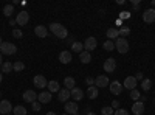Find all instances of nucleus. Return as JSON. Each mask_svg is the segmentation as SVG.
<instances>
[{"label":"nucleus","instance_id":"obj_40","mask_svg":"<svg viewBox=\"0 0 155 115\" xmlns=\"http://www.w3.org/2000/svg\"><path fill=\"white\" fill-rule=\"evenodd\" d=\"M85 83L88 84V87H90V86H95V79L90 78V76H88V78H85Z\"/></svg>","mask_w":155,"mask_h":115},{"label":"nucleus","instance_id":"obj_8","mask_svg":"<svg viewBox=\"0 0 155 115\" xmlns=\"http://www.w3.org/2000/svg\"><path fill=\"white\" fill-rule=\"evenodd\" d=\"M110 84V81H109V78L106 75H99V76H96L95 78V86L99 89V87H107Z\"/></svg>","mask_w":155,"mask_h":115},{"label":"nucleus","instance_id":"obj_36","mask_svg":"<svg viewBox=\"0 0 155 115\" xmlns=\"http://www.w3.org/2000/svg\"><path fill=\"white\" fill-rule=\"evenodd\" d=\"M130 98H132V100H140V92L137 90V89L130 90Z\"/></svg>","mask_w":155,"mask_h":115},{"label":"nucleus","instance_id":"obj_32","mask_svg":"<svg viewBox=\"0 0 155 115\" xmlns=\"http://www.w3.org/2000/svg\"><path fill=\"white\" fill-rule=\"evenodd\" d=\"M12 11H14V6H12V5H5V6H3V14H5L6 17H9V16L12 14Z\"/></svg>","mask_w":155,"mask_h":115},{"label":"nucleus","instance_id":"obj_34","mask_svg":"<svg viewBox=\"0 0 155 115\" xmlns=\"http://www.w3.org/2000/svg\"><path fill=\"white\" fill-rule=\"evenodd\" d=\"M101 113H102V115H113V113H115V109H112V106L102 107V109H101Z\"/></svg>","mask_w":155,"mask_h":115},{"label":"nucleus","instance_id":"obj_15","mask_svg":"<svg viewBox=\"0 0 155 115\" xmlns=\"http://www.w3.org/2000/svg\"><path fill=\"white\" fill-rule=\"evenodd\" d=\"M137 79H135V76H127V78L124 79V87L129 89V90H134V89H137Z\"/></svg>","mask_w":155,"mask_h":115},{"label":"nucleus","instance_id":"obj_52","mask_svg":"<svg viewBox=\"0 0 155 115\" xmlns=\"http://www.w3.org/2000/svg\"><path fill=\"white\" fill-rule=\"evenodd\" d=\"M8 115H11V113H8Z\"/></svg>","mask_w":155,"mask_h":115},{"label":"nucleus","instance_id":"obj_37","mask_svg":"<svg viewBox=\"0 0 155 115\" xmlns=\"http://www.w3.org/2000/svg\"><path fill=\"white\" fill-rule=\"evenodd\" d=\"M130 17V12L129 11H121V14H120V19L123 20V19H129Z\"/></svg>","mask_w":155,"mask_h":115},{"label":"nucleus","instance_id":"obj_45","mask_svg":"<svg viewBox=\"0 0 155 115\" xmlns=\"http://www.w3.org/2000/svg\"><path fill=\"white\" fill-rule=\"evenodd\" d=\"M2 79H3V73L0 72V83H2Z\"/></svg>","mask_w":155,"mask_h":115},{"label":"nucleus","instance_id":"obj_38","mask_svg":"<svg viewBox=\"0 0 155 115\" xmlns=\"http://www.w3.org/2000/svg\"><path fill=\"white\" fill-rule=\"evenodd\" d=\"M113 115H129V112H127L126 109H116Z\"/></svg>","mask_w":155,"mask_h":115},{"label":"nucleus","instance_id":"obj_24","mask_svg":"<svg viewBox=\"0 0 155 115\" xmlns=\"http://www.w3.org/2000/svg\"><path fill=\"white\" fill-rule=\"evenodd\" d=\"M79 59H81V62H82V64H88V62H92V55H90L88 52H85V50H84V52L79 55Z\"/></svg>","mask_w":155,"mask_h":115},{"label":"nucleus","instance_id":"obj_35","mask_svg":"<svg viewBox=\"0 0 155 115\" xmlns=\"http://www.w3.org/2000/svg\"><path fill=\"white\" fill-rule=\"evenodd\" d=\"M12 36H14V37H16V39H20V37L23 36V33H22L20 30H17V28H14V30H12Z\"/></svg>","mask_w":155,"mask_h":115},{"label":"nucleus","instance_id":"obj_47","mask_svg":"<svg viewBox=\"0 0 155 115\" xmlns=\"http://www.w3.org/2000/svg\"><path fill=\"white\" fill-rule=\"evenodd\" d=\"M2 64H3V62H2V53H0V66H2Z\"/></svg>","mask_w":155,"mask_h":115},{"label":"nucleus","instance_id":"obj_5","mask_svg":"<svg viewBox=\"0 0 155 115\" xmlns=\"http://www.w3.org/2000/svg\"><path fill=\"white\" fill-rule=\"evenodd\" d=\"M28 20H30V14H28L27 11H20L19 14L16 16V23L17 25H22V27H23V25H27Z\"/></svg>","mask_w":155,"mask_h":115},{"label":"nucleus","instance_id":"obj_20","mask_svg":"<svg viewBox=\"0 0 155 115\" xmlns=\"http://www.w3.org/2000/svg\"><path fill=\"white\" fill-rule=\"evenodd\" d=\"M98 95H99V89H98L96 86H90V87L87 89V96H88L90 100H95Z\"/></svg>","mask_w":155,"mask_h":115},{"label":"nucleus","instance_id":"obj_13","mask_svg":"<svg viewBox=\"0 0 155 115\" xmlns=\"http://www.w3.org/2000/svg\"><path fill=\"white\" fill-rule=\"evenodd\" d=\"M71 52H68V50H64V52L59 53V62L62 64H70L71 62Z\"/></svg>","mask_w":155,"mask_h":115},{"label":"nucleus","instance_id":"obj_31","mask_svg":"<svg viewBox=\"0 0 155 115\" xmlns=\"http://www.w3.org/2000/svg\"><path fill=\"white\" fill-rule=\"evenodd\" d=\"M118 31H120V37H126V36L130 34V28H129V27H124V25H123V27H121Z\"/></svg>","mask_w":155,"mask_h":115},{"label":"nucleus","instance_id":"obj_4","mask_svg":"<svg viewBox=\"0 0 155 115\" xmlns=\"http://www.w3.org/2000/svg\"><path fill=\"white\" fill-rule=\"evenodd\" d=\"M98 47V41H96V37H93V36H90V37H87L85 39V42H84V50L85 52H92V50H95Z\"/></svg>","mask_w":155,"mask_h":115},{"label":"nucleus","instance_id":"obj_46","mask_svg":"<svg viewBox=\"0 0 155 115\" xmlns=\"http://www.w3.org/2000/svg\"><path fill=\"white\" fill-rule=\"evenodd\" d=\"M87 115H96L95 112H87Z\"/></svg>","mask_w":155,"mask_h":115},{"label":"nucleus","instance_id":"obj_17","mask_svg":"<svg viewBox=\"0 0 155 115\" xmlns=\"http://www.w3.org/2000/svg\"><path fill=\"white\" fill-rule=\"evenodd\" d=\"M37 101L41 104H48L50 101H51V93L50 92H41L37 95Z\"/></svg>","mask_w":155,"mask_h":115},{"label":"nucleus","instance_id":"obj_49","mask_svg":"<svg viewBox=\"0 0 155 115\" xmlns=\"http://www.w3.org/2000/svg\"><path fill=\"white\" fill-rule=\"evenodd\" d=\"M62 115H67V113H65V112H64V113H62Z\"/></svg>","mask_w":155,"mask_h":115},{"label":"nucleus","instance_id":"obj_19","mask_svg":"<svg viewBox=\"0 0 155 115\" xmlns=\"http://www.w3.org/2000/svg\"><path fill=\"white\" fill-rule=\"evenodd\" d=\"M34 33H36V36H37V37L44 39V37H47V34H48V28H47V27H44V25H37V27L34 28Z\"/></svg>","mask_w":155,"mask_h":115},{"label":"nucleus","instance_id":"obj_12","mask_svg":"<svg viewBox=\"0 0 155 115\" xmlns=\"http://www.w3.org/2000/svg\"><path fill=\"white\" fill-rule=\"evenodd\" d=\"M110 87V92L113 93V95H120L121 92H123V84L121 83H118V81H112L110 84H109Z\"/></svg>","mask_w":155,"mask_h":115},{"label":"nucleus","instance_id":"obj_28","mask_svg":"<svg viewBox=\"0 0 155 115\" xmlns=\"http://www.w3.org/2000/svg\"><path fill=\"white\" fill-rule=\"evenodd\" d=\"M152 87V81L150 79H143V83H141V89H143L144 92H149Z\"/></svg>","mask_w":155,"mask_h":115},{"label":"nucleus","instance_id":"obj_23","mask_svg":"<svg viewBox=\"0 0 155 115\" xmlns=\"http://www.w3.org/2000/svg\"><path fill=\"white\" fill-rule=\"evenodd\" d=\"M47 87H48V92H50V93H54V92H59V90H61L58 81H50Z\"/></svg>","mask_w":155,"mask_h":115},{"label":"nucleus","instance_id":"obj_27","mask_svg":"<svg viewBox=\"0 0 155 115\" xmlns=\"http://www.w3.org/2000/svg\"><path fill=\"white\" fill-rule=\"evenodd\" d=\"M12 113L14 115H27V109H25L23 106H16L14 109H12Z\"/></svg>","mask_w":155,"mask_h":115},{"label":"nucleus","instance_id":"obj_7","mask_svg":"<svg viewBox=\"0 0 155 115\" xmlns=\"http://www.w3.org/2000/svg\"><path fill=\"white\" fill-rule=\"evenodd\" d=\"M143 20L146 23H153L155 22V9L153 8H149L143 12Z\"/></svg>","mask_w":155,"mask_h":115},{"label":"nucleus","instance_id":"obj_25","mask_svg":"<svg viewBox=\"0 0 155 115\" xmlns=\"http://www.w3.org/2000/svg\"><path fill=\"white\" fill-rule=\"evenodd\" d=\"M71 50H73V52L74 53H82L84 52V44H81V42H74L73 45H71Z\"/></svg>","mask_w":155,"mask_h":115},{"label":"nucleus","instance_id":"obj_30","mask_svg":"<svg viewBox=\"0 0 155 115\" xmlns=\"http://www.w3.org/2000/svg\"><path fill=\"white\" fill-rule=\"evenodd\" d=\"M12 70V62H3L2 64V73H9Z\"/></svg>","mask_w":155,"mask_h":115},{"label":"nucleus","instance_id":"obj_10","mask_svg":"<svg viewBox=\"0 0 155 115\" xmlns=\"http://www.w3.org/2000/svg\"><path fill=\"white\" fill-rule=\"evenodd\" d=\"M12 110V104L9 103L8 100H2L0 101V113L2 115H8Z\"/></svg>","mask_w":155,"mask_h":115},{"label":"nucleus","instance_id":"obj_22","mask_svg":"<svg viewBox=\"0 0 155 115\" xmlns=\"http://www.w3.org/2000/svg\"><path fill=\"white\" fill-rule=\"evenodd\" d=\"M107 37H109V41H116L120 37V31H118V28H109L107 30Z\"/></svg>","mask_w":155,"mask_h":115},{"label":"nucleus","instance_id":"obj_44","mask_svg":"<svg viewBox=\"0 0 155 115\" xmlns=\"http://www.w3.org/2000/svg\"><path fill=\"white\" fill-rule=\"evenodd\" d=\"M47 115H56V112H53V110H50V112H47Z\"/></svg>","mask_w":155,"mask_h":115},{"label":"nucleus","instance_id":"obj_9","mask_svg":"<svg viewBox=\"0 0 155 115\" xmlns=\"http://www.w3.org/2000/svg\"><path fill=\"white\" fill-rule=\"evenodd\" d=\"M71 98V93H70V90L68 89H61V90L58 92V100L61 101V103H67V100H70Z\"/></svg>","mask_w":155,"mask_h":115},{"label":"nucleus","instance_id":"obj_1","mask_svg":"<svg viewBox=\"0 0 155 115\" xmlns=\"http://www.w3.org/2000/svg\"><path fill=\"white\" fill-rule=\"evenodd\" d=\"M50 31L53 33L56 37H59V39H67L68 37L67 28L64 27V25H61V23H50Z\"/></svg>","mask_w":155,"mask_h":115},{"label":"nucleus","instance_id":"obj_41","mask_svg":"<svg viewBox=\"0 0 155 115\" xmlns=\"http://www.w3.org/2000/svg\"><path fill=\"white\" fill-rule=\"evenodd\" d=\"M118 107H120V103H118L116 100H113V101H112V109H118Z\"/></svg>","mask_w":155,"mask_h":115},{"label":"nucleus","instance_id":"obj_50","mask_svg":"<svg viewBox=\"0 0 155 115\" xmlns=\"http://www.w3.org/2000/svg\"><path fill=\"white\" fill-rule=\"evenodd\" d=\"M0 96H2V92H0Z\"/></svg>","mask_w":155,"mask_h":115},{"label":"nucleus","instance_id":"obj_48","mask_svg":"<svg viewBox=\"0 0 155 115\" xmlns=\"http://www.w3.org/2000/svg\"><path fill=\"white\" fill-rule=\"evenodd\" d=\"M2 42H3V41H2V37H0V44H2Z\"/></svg>","mask_w":155,"mask_h":115},{"label":"nucleus","instance_id":"obj_18","mask_svg":"<svg viewBox=\"0 0 155 115\" xmlns=\"http://www.w3.org/2000/svg\"><path fill=\"white\" fill-rule=\"evenodd\" d=\"M37 100V95L34 90H27V92H23V101H27V103H34V101Z\"/></svg>","mask_w":155,"mask_h":115},{"label":"nucleus","instance_id":"obj_26","mask_svg":"<svg viewBox=\"0 0 155 115\" xmlns=\"http://www.w3.org/2000/svg\"><path fill=\"white\" fill-rule=\"evenodd\" d=\"M64 84H65V89H68V90L74 89V79L71 78V76H67V78L64 79Z\"/></svg>","mask_w":155,"mask_h":115},{"label":"nucleus","instance_id":"obj_16","mask_svg":"<svg viewBox=\"0 0 155 115\" xmlns=\"http://www.w3.org/2000/svg\"><path fill=\"white\" fill-rule=\"evenodd\" d=\"M65 113H78V103L76 101H67L65 103Z\"/></svg>","mask_w":155,"mask_h":115},{"label":"nucleus","instance_id":"obj_29","mask_svg":"<svg viewBox=\"0 0 155 115\" xmlns=\"http://www.w3.org/2000/svg\"><path fill=\"white\" fill-rule=\"evenodd\" d=\"M23 69H25V64L20 62V61H17V62L12 64V70H14V72H22Z\"/></svg>","mask_w":155,"mask_h":115},{"label":"nucleus","instance_id":"obj_43","mask_svg":"<svg viewBox=\"0 0 155 115\" xmlns=\"http://www.w3.org/2000/svg\"><path fill=\"white\" fill-rule=\"evenodd\" d=\"M116 25H118V27L121 28V27H123V20H121V19H118V20H116Z\"/></svg>","mask_w":155,"mask_h":115},{"label":"nucleus","instance_id":"obj_42","mask_svg":"<svg viewBox=\"0 0 155 115\" xmlns=\"http://www.w3.org/2000/svg\"><path fill=\"white\" fill-rule=\"evenodd\" d=\"M135 79H137V81H143V79H144V78H143V73H137V75H135Z\"/></svg>","mask_w":155,"mask_h":115},{"label":"nucleus","instance_id":"obj_39","mask_svg":"<svg viewBox=\"0 0 155 115\" xmlns=\"http://www.w3.org/2000/svg\"><path fill=\"white\" fill-rule=\"evenodd\" d=\"M33 110H34V112L41 110V103H39V101H34V103H33Z\"/></svg>","mask_w":155,"mask_h":115},{"label":"nucleus","instance_id":"obj_11","mask_svg":"<svg viewBox=\"0 0 155 115\" xmlns=\"http://www.w3.org/2000/svg\"><path fill=\"white\" fill-rule=\"evenodd\" d=\"M132 112L134 115H143L144 113V103L143 101H135L132 106Z\"/></svg>","mask_w":155,"mask_h":115},{"label":"nucleus","instance_id":"obj_3","mask_svg":"<svg viewBox=\"0 0 155 115\" xmlns=\"http://www.w3.org/2000/svg\"><path fill=\"white\" fill-rule=\"evenodd\" d=\"M115 47L121 55H126L129 52V42H127L126 37H118V39L115 41Z\"/></svg>","mask_w":155,"mask_h":115},{"label":"nucleus","instance_id":"obj_21","mask_svg":"<svg viewBox=\"0 0 155 115\" xmlns=\"http://www.w3.org/2000/svg\"><path fill=\"white\" fill-rule=\"evenodd\" d=\"M70 93H71V98H73V100H76V101H79V100H82V98H84V92L81 90V89H78V87L71 89Z\"/></svg>","mask_w":155,"mask_h":115},{"label":"nucleus","instance_id":"obj_6","mask_svg":"<svg viewBox=\"0 0 155 115\" xmlns=\"http://www.w3.org/2000/svg\"><path fill=\"white\" fill-rule=\"evenodd\" d=\"M33 83H34V87H39V89H44V87L48 86V81L45 79L44 75H36L34 79H33Z\"/></svg>","mask_w":155,"mask_h":115},{"label":"nucleus","instance_id":"obj_33","mask_svg":"<svg viewBox=\"0 0 155 115\" xmlns=\"http://www.w3.org/2000/svg\"><path fill=\"white\" fill-rule=\"evenodd\" d=\"M102 47H104V50H107V52H112V50H115V42L106 41L104 44H102Z\"/></svg>","mask_w":155,"mask_h":115},{"label":"nucleus","instance_id":"obj_14","mask_svg":"<svg viewBox=\"0 0 155 115\" xmlns=\"http://www.w3.org/2000/svg\"><path fill=\"white\" fill-rule=\"evenodd\" d=\"M115 69H116V61H115L113 58L106 59V62H104V70H106L107 73H112V72H115Z\"/></svg>","mask_w":155,"mask_h":115},{"label":"nucleus","instance_id":"obj_51","mask_svg":"<svg viewBox=\"0 0 155 115\" xmlns=\"http://www.w3.org/2000/svg\"><path fill=\"white\" fill-rule=\"evenodd\" d=\"M74 115H79V113H74Z\"/></svg>","mask_w":155,"mask_h":115},{"label":"nucleus","instance_id":"obj_2","mask_svg":"<svg viewBox=\"0 0 155 115\" xmlns=\"http://www.w3.org/2000/svg\"><path fill=\"white\" fill-rule=\"evenodd\" d=\"M17 52V47L14 44H11V42H2L0 44V53H3V55H14Z\"/></svg>","mask_w":155,"mask_h":115}]
</instances>
